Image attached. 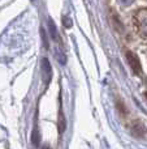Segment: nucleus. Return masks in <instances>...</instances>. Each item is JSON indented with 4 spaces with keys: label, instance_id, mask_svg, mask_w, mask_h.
<instances>
[{
    "label": "nucleus",
    "instance_id": "9",
    "mask_svg": "<svg viewBox=\"0 0 147 149\" xmlns=\"http://www.w3.org/2000/svg\"><path fill=\"white\" fill-rule=\"evenodd\" d=\"M43 149H46V148H43ZM47 149H48V148H47Z\"/></svg>",
    "mask_w": 147,
    "mask_h": 149
},
{
    "label": "nucleus",
    "instance_id": "4",
    "mask_svg": "<svg viewBox=\"0 0 147 149\" xmlns=\"http://www.w3.org/2000/svg\"><path fill=\"white\" fill-rule=\"evenodd\" d=\"M132 132L134 136L143 137L147 134V130L141 122H135V123H133V126H132Z\"/></svg>",
    "mask_w": 147,
    "mask_h": 149
},
{
    "label": "nucleus",
    "instance_id": "7",
    "mask_svg": "<svg viewBox=\"0 0 147 149\" xmlns=\"http://www.w3.org/2000/svg\"><path fill=\"white\" fill-rule=\"evenodd\" d=\"M48 26H49V31H51V36H52V38L55 39V41H57V30H56V26H55V24H54V21L52 20H49L48 21Z\"/></svg>",
    "mask_w": 147,
    "mask_h": 149
},
{
    "label": "nucleus",
    "instance_id": "5",
    "mask_svg": "<svg viewBox=\"0 0 147 149\" xmlns=\"http://www.w3.org/2000/svg\"><path fill=\"white\" fill-rule=\"evenodd\" d=\"M57 127H59V134L63 135V132L67 128V120L64 118V114H63L61 106H60V111H59V122H57Z\"/></svg>",
    "mask_w": 147,
    "mask_h": 149
},
{
    "label": "nucleus",
    "instance_id": "8",
    "mask_svg": "<svg viewBox=\"0 0 147 149\" xmlns=\"http://www.w3.org/2000/svg\"><path fill=\"white\" fill-rule=\"evenodd\" d=\"M146 97H147V92H146Z\"/></svg>",
    "mask_w": 147,
    "mask_h": 149
},
{
    "label": "nucleus",
    "instance_id": "2",
    "mask_svg": "<svg viewBox=\"0 0 147 149\" xmlns=\"http://www.w3.org/2000/svg\"><path fill=\"white\" fill-rule=\"evenodd\" d=\"M126 59H128V62H129V65L133 70V72H134L135 74H138V76H141V74H142V67H141V62L137 58V55L133 54V52H130V51H128L126 52Z\"/></svg>",
    "mask_w": 147,
    "mask_h": 149
},
{
    "label": "nucleus",
    "instance_id": "3",
    "mask_svg": "<svg viewBox=\"0 0 147 149\" xmlns=\"http://www.w3.org/2000/svg\"><path fill=\"white\" fill-rule=\"evenodd\" d=\"M42 77H43L44 84L48 85L52 77V70H51V64H49L48 59H46V58L42 60Z\"/></svg>",
    "mask_w": 147,
    "mask_h": 149
},
{
    "label": "nucleus",
    "instance_id": "1",
    "mask_svg": "<svg viewBox=\"0 0 147 149\" xmlns=\"http://www.w3.org/2000/svg\"><path fill=\"white\" fill-rule=\"evenodd\" d=\"M135 24H137V29L142 37L147 38V9L139 10L135 16Z\"/></svg>",
    "mask_w": 147,
    "mask_h": 149
},
{
    "label": "nucleus",
    "instance_id": "6",
    "mask_svg": "<svg viewBox=\"0 0 147 149\" xmlns=\"http://www.w3.org/2000/svg\"><path fill=\"white\" fill-rule=\"evenodd\" d=\"M31 143H33L34 147H39V143H41V135H39L38 128H34L33 135H31Z\"/></svg>",
    "mask_w": 147,
    "mask_h": 149
}]
</instances>
